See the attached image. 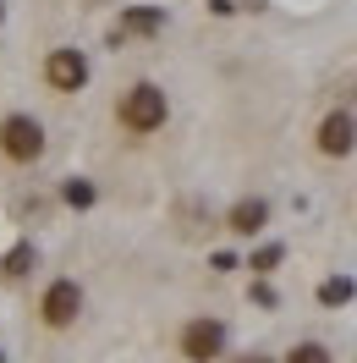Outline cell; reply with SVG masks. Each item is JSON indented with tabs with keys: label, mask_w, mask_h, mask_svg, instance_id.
I'll return each instance as SVG.
<instances>
[{
	"label": "cell",
	"mask_w": 357,
	"mask_h": 363,
	"mask_svg": "<svg viewBox=\"0 0 357 363\" xmlns=\"http://www.w3.org/2000/svg\"><path fill=\"white\" fill-rule=\"evenodd\" d=\"M45 83L55 94H83V89H89V55L72 50V45L50 50V55H45Z\"/></svg>",
	"instance_id": "5"
},
{
	"label": "cell",
	"mask_w": 357,
	"mask_h": 363,
	"mask_svg": "<svg viewBox=\"0 0 357 363\" xmlns=\"http://www.w3.org/2000/svg\"><path fill=\"white\" fill-rule=\"evenodd\" d=\"M0 363H6V352H0Z\"/></svg>",
	"instance_id": "18"
},
{
	"label": "cell",
	"mask_w": 357,
	"mask_h": 363,
	"mask_svg": "<svg viewBox=\"0 0 357 363\" xmlns=\"http://www.w3.org/2000/svg\"><path fill=\"white\" fill-rule=\"evenodd\" d=\"M319 303H324V308H341V303H352V281H346V275L324 281V286H319Z\"/></svg>",
	"instance_id": "11"
},
{
	"label": "cell",
	"mask_w": 357,
	"mask_h": 363,
	"mask_svg": "<svg viewBox=\"0 0 357 363\" xmlns=\"http://www.w3.org/2000/svg\"><path fill=\"white\" fill-rule=\"evenodd\" d=\"M0 23H6V0H0Z\"/></svg>",
	"instance_id": "17"
},
{
	"label": "cell",
	"mask_w": 357,
	"mask_h": 363,
	"mask_svg": "<svg viewBox=\"0 0 357 363\" xmlns=\"http://www.w3.org/2000/svg\"><path fill=\"white\" fill-rule=\"evenodd\" d=\"M209 11H215V17H231V11H237V0H209Z\"/></svg>",
	"instance_id": "15"
},
{
	"label": "cell",
	"mask_w": 357,
	"mask_h": 363,
	"mask_svg": "<svg viewBox=\"0 0 357 363\" xmlns=\"http://www.w3.org/2000/svg\"><path fill=\"white\" fill-rule=\"evenodd\" d=\"M77 314H83V286H77L72 275L50 281L45 297H39V319H45L50 330H72V325H77Z\"/></svg>",
	"instance_id": "3"
},
{
	"label": "cell",
	"mask_w": 357,
	"mask_h": 363,
	"mask_svg": "<svg viewBox=\"0 0 357 363\" xmlns=\"http://www.w3.org/2000/svg\"><path fill=\"white\" fill-rule=\"evenodd\" d=\"M181 358H187V363L225 358V325H220V319H209V314L187 319V325H181Z\"/></svg>",
	"instance_id": "4"
},
{
	"label": "cell",
	"mask_w": 357,
	"mask_h": 363,
	"mask_svg": "<svg viewBox=\"0 0 357 363\" xmlns=\"http://www.w3.org/2000/svg\"><path fill=\"white\" fill-rule=\"evenodd\" d=\"M286 363H330V347H319V341H297L286 352Z\"/></svg>",
	"instance_id": "13"
},
{
	"label": "cell",
	"mask_w": 357,
	"mask_h": 363,
	"mask_svg": "<svg viewBox=\"0 0 357 363\" xmlns=\"http://www.w3.org/2000/svg\"><path fill=\"white\" fill-rule=\"evenodd\" d=\"M269 226V204L264 199H237V204L225 209V231H237V237H259Z\"/></svg>",
	"instance_id": "7"
},
{
	"label": "cell",
	"mask_w": 357,
	"mask_h": 363,
	"mask_svg": "<svg viewBox=\"0 0 357 363\" xmlns=\"http://www.w3.org/2000/svg\"><path fill=\"white\" fill-rule=\"evenodd\" d=\"M94 199H99V187H94L89 177H67L61 182V204L67 209H94Z\"/></svg>",
	"instance_id": "9"
},
{
	"label": "cell",
	"mask_w": 357,
	"mask_h": 363,
	"mask_svg": "<svg viewBox=\"0 0 357 363\" xmlns=\"http://www.w3.org/2000/svg\"><path fill=\"white\" fill-rule=\"evenodd\" d=\"M0 155L11 160V165H33V160L45 155V127L28 111H11L0 121Z\"/></svg>",
	"instance_id": "2"
},
{
	"label": "cell",
	"mask_w": 357,
	"mask_h": 363,
	"mask_svg": "<svg viewBox=\"0 0 357 363\" xmlns=\"http://www.w3.org/2000/svg\"><path fill=\"white\" fill-rule=\"evenodd\" d=\"M33 259H39L33 242H17V248L0 259V275H6V281H23V275H33Z\"/></svg>",
	"instance_id": "10"
},
{
	"label": "cell",
	"mask_w": 357,
	"mask_h": 363,
	"mask_svg": "<svg viewBox=\"0 0 357 363\" xmlns=\"http://www.w3.org/2000/svg\"><path fill=\"white\" fill-rule=\"evenodd\" d=\"M352 149H357V121L346 111H330L319 121V155L341 160V155H352Z\"/></svg>",
	"instance_id": "6"
},
{
	"label": "cell",
	"mask_w": 357,
	"mask_h": 363,
	"mask_svg": "<svg viewBox=\"0 0 357 363\" xmlns=\"http://www.w3.org/2000/svg\"><path fill=\"white\" fill-rule=\"evenodd\" d=\"M242 363H275V358H259V352H253V358H242Z\"/></svg>",
	"instance_id": "16"
},
{
	"label": "cell",
	"mask_w": 357,
	"mask_h": 363,
	"mask_svg": "<svg viewBox=\"0 0 357 363\" xmlns=\"http://www.w3.org/2000/svg\"><path fill=\"white\" fill-rule=\"evenodd\" d=\"M280 259H286V248H280V242H264V248L247 259V270H253V275H269L275 264H280Z\"/></svg>",
	"instance_id": "12"
},
{
	"label": "cell",
	"mask_w": 357,
	"mask_h": 363,
	"mask_svg": "<svg viewBox=\"0 0 357 363\" xmlns=\"http://www.w3.org/2000/svg\"><path fill=\"white\" fill-rule=\"evenodd\" d=\"M165 116H171V99H165V89L159 83H132V89L115 99V121L127 127V133L149 138L165 127Z\"/></svg>",
	"instance_id": "1"
},
{
	"label": "cell",
	"mask_w": 357,
	"mask_h": 363,
	"mask_svg": "<svg viewBox=\"0 0 357 363\" xmlns=\"http://www.w3.org/2000/svg\"><path fill=\"white\" fill-rule=\"evenodd\" d=\"M253 303H259V308H275V292H269L264 281H259V286H253Z\"/></svg>",
	"instance_id": "14"
},
{
	"label": "cell",
	"mask_w": 357,
	"mask_h": 363,
	"mask_svg": "<svg viewBox=\"0 0 357 363\" xmlns=\"http://www.w3.org/2000/svg\"><path fill=\"white\" fill-rule=\"evenodd\" d=\"M159 28H165V11H159V6H127V11H121V23H115V33H121V39H127V33L154 39Z\"/></svg>",
	"instance_id": "8"
}]
</instances>
